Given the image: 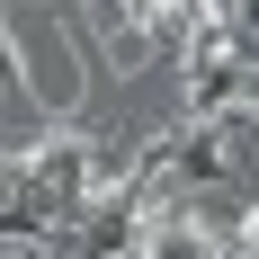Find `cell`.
<instances>
[]
</instances>
